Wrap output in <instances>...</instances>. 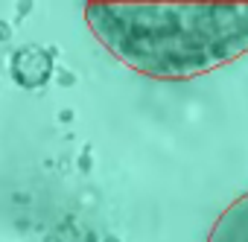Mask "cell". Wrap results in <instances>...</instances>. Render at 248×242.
I'll use <instances>...</instances> for the list:
<instances>
[{
	"mask_svg": "<svg viewBox=\"0 0 248 242\" xmlns=\"http://www.w3.org/2000/svg\"><path fill=\"white\" fill-rule=\"evenodd\" d=\"M207 242H248V193L239 196L216 219Z\"/></svg>",
	"mask_w": 248,
	"mask_h": 242,
	"instance_id": "obj_2",
	"label": "cell"
},
{
	"mask_svg": "<svg viewBox=\"0 0 248 242\" xmlns=\"http://www.w3.org/2000/svg\"><path fill=\"white\" fill-rule=\"evenodd\" d=\"M91 32L123 64L190 79L248 53V3H88Z\"/></svg>",
	"mask_w": 248,
	"mask_h": 242,
	"instance_id": "obj_1",
	"label": "cell"
}]
</instances>
